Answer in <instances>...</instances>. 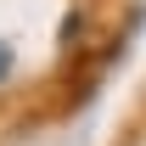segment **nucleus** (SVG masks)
Returning a JSON list of instances; mask_svg holds the SVG:
<instances>
[{"label":"nucleus","instance_id":"1","mask_svg":"<svg viewBox=\"0 0 146 146\" xmlns=\"http://www.w3.org/2000/svg\"><path fill=\"white\" fill-rule=\"evenodd\" d=\"M11 73H17V51H11V39H0V90L11 84Z\"/></svg>","mask_w":146,"mask_h":146}]
</instances>
